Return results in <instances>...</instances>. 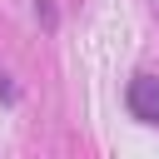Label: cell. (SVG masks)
Instances as JSON below:
<instances>
[{
	"instance_id": "cell-1",
	"label": "cell",
	"mask_w": 159,
	"mask_h": 159,
	"mask_svg": "<svg viewBox=\"0 0 159 159\" xmlns=\"http://www.w3.org/2000/svg\"><path fill=\"white\" fill-rule=\"evenodd\" d=\"M124 104L139 124H159V80L154 75H134L124 84Z\"/></svg>"
},
{
	"instance_id": "cell-2",
	"label": "cell",
	"mask_w": 159,
	"mask_h": 159,
	"mask_svg": "<svg viewBox=\"0 0 159 159\" xmlns=\"http://www.w3.org/2000/svg\"><path fill=\"white\" fill-rule=\"evenodd\" d=\"M35 15H40V20L55 30V5H50V0H35Z\"/></svg>"
},
{
	"instance_id": "cell-3",
	"label": "cell",
	"mask_w": 159,
	"mask_h": 159,
	"mask_svg": "<svg viewBox=\"0 0 159 159\" xmlns=\"http://www.w3.org/2000/svg\"><path fill=\"white\" fill-rule=\"evenodd\" d=\"M0 99H5V104H10V99H15V84H10V80H5V75H0Z\"/></svg>"
}]
</instances>
